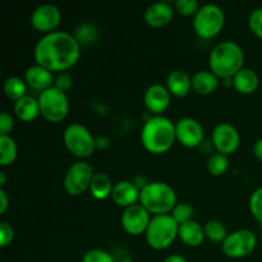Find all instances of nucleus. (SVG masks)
I'll list each match as a JSON object with an SVG mask.
<instances>
[{
  "instance_id": "f257e3e1",
  "label": "nucleus",
  "mask_w": 262,
  "mask_h": 262,
  "mask_svg": "<svg viewBox=\"0 0 262 262\" xmlns=\"http://www.w3.org/2000/svg\"><path fill=\"white\" fill-rule=\"evenodd\" d=\"M79 56L81 45L74 36L64 31H54L41 37L33 51L36 64L50 72L68 71Z\"/></svg>"
},
{
  "instance_id": "f03ea898",
  "label": "nucleus",
  "mask_w": 262,
  "mask_h": 262,
  "mask_svg": "<svg viewBox=\"0 0 262 262\" xmlns=\"http://www.w3.org/2000/svg\"><path fill=\"white\" fill-rule=\"evenodd\" d=\"M177 141L176 124L164 115H154L143 124L141 142L146 151L151 154H165Z\"/></svg>"
},
{
  "instance_id": "7ed1b4c3",
  "label": "nucleus",
  "mask_w": 262,
  "mask_h": 262,
  "mask_svg": "<svg viewBox=\"0 0 262 262\" xmlns=\"http://www.w3.org/2000/svg\"><path fill=\"white\" fill-rule=\"evenodd\" d=\"M245 54L234 41H223L215 45L209 56L210 71L223 79H230L243 69Z\"/></svg>"
},
{
  "instance_id": "20e7f679",
  "label": "nucleus",
  "mask_w": 262,
  "mask_h": 262,
  "mask_svg": "<svg viewBox=\"0 0 262 262\" xmlns=\"http://www.w3.org/2000/svg\"><path fill=\"white\" fill-rule=\"evenodd\" d=\"M140 204L154 215L171 214L177 206V193L171 186L164 182H148L141 189Z\"/></svg>"
},
{
  "instance_id": "39448f33",
  "label": "nucleus",
  "mask_w": 262,
  "mask_h": 262,
  "mask_svg": "<svg viewBox=\"0 0 262 262\" xmlns=\"http://www.w3.org/2000/svg\"><path fill=\"white\" fill-rule=\"evenodd\" d=\"M179 233V224L170 214L155 215L146 230V241L148 246L156 251H163L170 247Z\"/></svg>"
},
{
  "instance_id": "423d86ee",
  "label": "nucleus",
  "mask_w": 262,
  "mask_h": 262,
  "mask_svg": "<svg viewBox=\"0 0 262 262\" xmlns=\"http://www.w3.org/2000/svg\"><path fill=\"white\" fill-rule=\"evenodd\" d=\"M225 23V14L219 5L205 4L193 18V30L204 40L214 38L220 33Z\"/></svg>"
},
{
  "instance_id": "0eeeda50",
  "label": "nucleus",
  "mask_w": 262,
  "mask_h": 262,
  "mask_svg": "<svg viewBox=\"0 0 262 262\" xmlns=\"http://www.w3.org/2000/svg\"><path fill=\"white\" fill-rule=\"evenodd\" d=\"M40 113L48 122L59 123L66 119L69 112V100L67 92L53 86L41 92L38 96Z\"/></svg>"
},
{
  "instance_id": "6e6552de",
  "label": "nucleus",
  "mask_w": 262,
  "mask_h": 262,
  "mask_svg": "<svg viewBox=\"0 0 262 262\" xmlns=\"http://www.w3.org/2000/svg\"><path fill=\"white\" fill-rule=\"evenodd\" d=\"M63 140L69 152L79 159L91 156L96 148V140L92 133L79 123H72L66 128Z\"/></svg>"
},
{
  "instance_id": "1a4fd4ad",
  "label": "nucleus",
  "mask_w": 262,
  "mask_h": 262,
  "mask_svg": "<svg viewBox=\"0 0 262 262\" xmlns=\"http://www.w3.org/2000/svg\"><path fill=\"white\" fill-rule=\"evenodd\" d=\"M257 246L255 233L248 229H239L228 234L222 243V250L230 258H242L251 255Z\"/></svg>"
},
{
  "instance_id": "9d476101",
  "label": "nucleus",
  "mask_w": 262,
  "mask_h": 262,
  "mask_svg": "<svg viewBox=\"0 0 262 262\" xmlns=\"http://www.w3.org/2000/svg\"><path fill=\"white\" fill-rule=\"evenodd\" d=\"M94 176V169L90 164L84 161H77L72 164L64 177V188L67 193L71 196H79L86 192L87 189H90Z\"/></svg>"
},
{
  "instance_id": "9b49d317",
  "label": "nucleus",
  "mask_w": 262,
  "mask_h": 262,
  "mask_svg": "<svg viewBox=\"0 0 262 262\" xmlns=\"http://www.w3.org/2000/svg\"><path fill=\"white\" fill-rule=\"evenodd\" d=\"M211 142L216 152L228 156L238 150L241 143L239 132L229 123H219L212 129Z\"/></svg>"
},
{
  "instance_id": "f8f14e48",
  "label": "nucleus",
  "mask_w": 262,
  "mask_h": 262,
  "mask_svg": "<svg viewBox=\"0 0 262 262\" xmlns=\"http://www.w3.org/2000/svg\"><path fill=\"white\" fill-rule=\"evenodd\" d=\"M177 141L188 148L200 147L204 142L205 133L202 125L193 118H181L176 123Z\"/></svg>"
},
{
  "instance_id": "ddd939ff",
  "label": "nucleus",
  "mask_w": 262,
  "mask_h": 262,
  "mask_svg": "<svg viewBox=\"0 0 262 262\" xmlns=\"http://www.w3.org/2000/svg\"><path fill=\"white\" fill-rule=\"evenodd\" d=\"M31 25L38 32L45 35L55 31L61 20V13L58 7L53 4H42L35 8L31 14Z\"/></svg>"
},
{
  "instance_id": "4468645a",
  "label": "nucleus",
  "mask_w": 262,
  "mask_h": 262,
  "mask_svg": "<svg viewBox=\"0 0 262 262\" xmlns=\"http://www.w3.org/2000/svg\"><path fill=\"white\" fill-rule=\"evenodd\" d=\"M150 222V212L141 204H136L124 209L120 219L123 229L130 235H140L146 233Z\"/></svg>"
},
{
  "instance_id": "2eb2a0df",
  "label": "nucleus",
  "mask_w": 262,
  "mask_h": 262,
  "mask_svg": "<svg viewBox=\"0 0 262 262\" xmlns=\"http://www.w3.org/2000/svg\"><path fill=\"white\" fill-rule=\"evenodd\" d=\"M170 92L164 84H151L145 92L143 102L148 112L154 115H161V113L165 112L170 105Z\"/></svg>"
},
{
  "instance_id": "dca6fc26",
  "label": "nucleus",
  "mask_w": 262,
  "mask_h": 262,
  "mask_svg": "<svg viewBox=\"0 0 262 262\" xmlns=\"http://www.w3.org/2000/svg\"><path fill=\"white\" fill-rule=\"evenodd\" d=\"M140 196L141 189L138 188V186H136L135 182L120 181L114 184L110 197L115 205L127 209V207H130L140 202Z\"/></svg>"
},
{
  "instance_id": "f3484780",
  "label": "nucleus",
  "mask_w": 262,
  "mask_h": 262,
  "mask_svg": "<svg viewBox=\"0 0 262 262\" xmlns=\"http://www.w3.org/2000/svg\"><path fill=\"white\" fill-rule=\"evenodd\" d=\"M145 20L154 28H160L169 25L174 17V8L166 2H158L151 4L145 12Z\"/></svg>"
},
{
  "instance_id": "a211bd4d",
  "label": "nucleus",
  "mask_w": 262,
  "mask_h": 262,
  "mask_svg": "<svg viewBox=\"0 0 262 262\" xmlns=\"http://www.w3.org/2000/svg\"><path fill=\"white\" fill-rule=\"evenodd\" d=\"M25 82L31 89L43 92L45 90L54 86L53 72L36 64V66L27 68L25 73Z\"/></svg>"
},
{
  "instance_id": "6ab92c4d",
  "label": "nucleus",
  "mask_w": 262,
  "mask_h": 262,
  "mask_svg": "<svg viewBox=\"0 0 262 262\" xmlns=\"http://www.w3.org/2000/svg\"><path fill=\"white\" fill-rule=\"evenodd\" d=\"M166 89L176 97H184L192 90V78L182 69L170 72L166 78Z\"/></svg>"
},
{
  "instance_id": "aec40b11",
  "label": "nucleus",
  "mask_w": 262,
  "mask_h": 262,
  "mask_svg": "<svg viewBox=\"0 0 262 262\" xmlns=\"http://www.w3.org/2000/svg\"><path fill=\"white\" fill-rule=\"evenodd\" d=\"M178 237L188 247H199L204 243L206 235L204 227L200 223L191 220L186 224L179 225Z\"/></svg>"
},
{
  "instance_id": "412c9836",
  "label": "nucleus",
  "mask_w": 262,
  "mask_h": 262,
  "mask_svg": "<svg viewBox=\"0 0 262 262\" xmlns=\"http://www.w3.org/2000/svg\"><path fill=\"white\" fill-rule=\"evenodd\" d=\"M258 76L250 68H243L232 78V86L242 95H251L257 90Z\"/></svg>"
},
{
  "instance_id": "4be33fe9",
  "label": "nucleus",
  "mask_w": 262,
  "mask_h": 262,
  "mask_svg": "<svg viewBox=\"0 0 262 262\" xmlns=\"http://www.w3.org/2000/svg\"><path fill=\"white\" fill-rule=\"evenodd\" d=\"M219 87V78L211 71H200L192 77V90L199 95H211Z\"/></svg>"
},
{
  "instance_id": "5701e85b",
  "label": "nucleus",
  "mask_w": 262,
  "mask_h": 262,
  "mask_svg": "<svg viewBox=\"0 0 262 262\" xmlns=\"http://www.w3.org/2000/svg\"><path fill=\"white\" fill-rule=\"evenodd\" d=\"M14 113L22 122H32L41 114L38 100L35 97L25 96L14 104Z\"/></svg>"
},
{
  "instance_id": "b1692460",
  "label": "nucleus",
  "mask_w": 262,
  "mask_h": 262,
  "mask_svg": "<svg viewBox=\"0 0 262 262\" xmlns=\"http://www.w3.org/2000/svg\"><path fill=\"white\" fill-rule=\"evenodd\" d=\"M113 187L114 184L112 183V179L107 174L96 173L90 184V191L96 200H106L107 197L112 196Z\"/></svg>"
},
{
  "instance_id": "393cba45",
  "label": "nucleus",
  "mask_w": 262,
  "mask_h": 262,
  "mask_svg": "<svg viewBox=\"0 0 262 262\" xmlns=\"http://www.w3.org/2000/svg\"><path fill=\"white\" fill-rule=\"evenodd\" d=\"M26 92H27V83L23 79H20L19 77L13 76L5 79L4 94L9 100H13V101L17 102L18 100L27 96Z\"/></svg>"
},
{
  "instance_id": "a878e982",
  "label": "nucleus",
  "mask_w": 262,
  "mask_h": 262,
  "mask_svg": "<svg viewBox=\"0 0 262 262\" xmlns=\"http://www.w3.org/2000/svg\"><path fill=\"white\" fill-rule=\"evenodd\" d=\"M17 143L10 136H0V165L8 166L17 159Z\"/></svg>"
},
{
  "instance_id": "bb28decb",
  "label": "nucleus",
  "mask_w": 262,
  "mask_h": 262,
  "mask_svg": "<svg viewBox=\"0 0 262 262\" xmlns=\"http://www.w3.org/2000/svg\"><path fill=\"white\" fill-rule=\"evenodd\" d=\"M204 229L205 235H206L207 239H210L211 242L223 243L225 241V238L228 237L227 228H225V225L223 224L222 222H219V220H209V222L205 224Z\"/></svg>"
},
{
  "instance_id": "cd10ccee",
  "label": "nucleus",
  "mask_w": 262,
  "mask_h": 262,
  "mask_svg": "<svg viewBox=\"0 0 262 262\" xmlns=\"http://www.w3.org/2000/svg\"><path fill=\"white\" fill-rule=\"evenodd\" d=\"M228 168H229V159L223 154H212L207 160V170L214 177H220L225 174Z\"/></svg>"
},
{
  "instance_id": "c85d7f7f",
  "label": "nucleus",
  "mask_w": 262,
  "mask_h": 262,
  "mask_svg": "<svg viewBox=\"0 0 262 262\" xmlns=\"http://www.w3.org/2000/svg\"><path fill=\"white\" fill-rule=\"evenodd\" d=\"M193 214L194 209L192 207V205L187 204V202H181V204H177V206L174 207L170 215L179 225H182L191 222L192 217H193Z\"/></svg>"
},
{
  "instance_id": "c756f323",
  "label": "nucleus",
  "mask_w": 262,
  "mask_h": 262,
  "mask_svg": "<svg viewBox=\"0 0 262 262\" xmlns=\"http://www.w3.org/2000/svg\"><path fill=\"white\" fill-rule=\"evenodd\" d=\"M76 40L78 41L79 45H90V43L95 42L97 38V30L95 26L92 25H82L77 30Z\"/></svg>"
},
{
  "instance_id": "7c9ffc66",
  "label": "nucleus",
  "mask_w": 262,
  "mask_h": 262,
  "mask_svg": "<svg viewBox=\"0 0 262 262\" xmlns=\"http://www.w3.org/2000/svg\"><path fill=\"white\" fill-rule=\"evenodd\" d=\"M174 8L179 14L184 15V17H191V15L194 17L201 7L196 0H177L174 3Z\"/></svg>"
},
{
  "instance_id": "2f4dec72",
  "label": "nucleus",
  "mask_w": 262,
  "mask_h": 262,
  "mask_svg": "<svg viewBox=\"0 0 262 262\" xmlns=\"http://www.w3.org/2000/svg\"><path fill=\"white\" fill-rule=\"evenodd\" d=\"M250 211L252 216L262 224V187L256 189L250 197Z\"/></svg>"
},
{
  "instance_id": "473e14b6",
  "label": "nucleus",
  "mask_w": 262,
  "mask_h": 262,
  "mask_svg": "<svg viewBox=\"0 0 262 262\" xmlns=\"http://www.w3.org/2000/svg\"><path fill=\"white\" fill-rule=\"evenodd\" d=\"M82 262H115L114 257L109 252L99 248L87 251L82 257Z\"/></svg>"
},
{
  "instance_id": "72a5a7b5",
  "label": "nucleus",
  "mask_w": 262,
  "mask_h": 262,
  "mask_svg": "<svg viewBox=\"0 0 262 262\" xmlns=\"http://www.w3.org/2000/svg\"><path fill=\"white\" fill-rule=\"evenodd\" d=\"M248 26L253 35L262 38V8H257L251 13L248 18Z\"/></svg>"
},
{
  "instance_id": "f704fd0d",
  "label": "nucleus",
  "mask_w": 262,
  "mask_h": 262,
  "mask_svg": "<svg viewBox=\"0 0 262 262\" xmlns=\"http://www.w3.org/2000/svg\"><path fill=\"white\" fill-rule=\"evenodd\" d=\"M13 238H14V230H13L12 225L5 222L0 223V247L4 248L9 246Z\"/></svg>"
},
{
  "instance_id": "c9c22d12",
  "label": "nucleus",
  "mask_w": 262,
  "mask_h": 262,
  "mask_svg": "<svg viewBox=\"0 0 262 262\" xmlns=\"http://www.w3.org/2000/svg\"><path fill=\"white\" fill-rule=\"evenodd\" d=\"M14 127V120L10 114L7 112H3L0 114V136H9V133Z\"/></svg>"
},
{
  "instance_id": "e433bc0d",
  "label": "nucleus",
  "mask_w": 262,
  "mask_h": 262,
  "mask_svg": "<svg viewBox=\"0 0 262 262\" xmlns=\"http://www.w3.org/2000/svg\"><path fill=\"white\" fill-rule=\"evenodd\" d=\"M55 87H58L61 91L67 92L72 87V77L68 73H61L59 74L58 78L55 79Z\"/></svg>"
},
{
  "instance_id": "4c0bfd02",
  "label": "nucleus",
  "mask_w": 262,
  "mask_h": 262,
  "mask_svg": "<svg viewBox=\"0 0 262 262\" xmlns=\"http://www.w3.org/2000/svg\"><path fill=\"white\" fill-rule=\"evenodd\" d=\"M8 206H9V201H8L7 192L4 191V188H0V214H4Z\"/></svg>"
},
{
  "instance_id": "58836bf2",
  "label": "nucleus",
  "mask_w": 262,
  "mask_h": 262,
  "mask_svg": "<svg viewBox=\"0 0 262 262\" xmlns=\"http://www.w3.org/2000/svg\"><path fill=\"white\" fill-rule=\"evenodd\" d=\"M253 154H255L257 160L262 161V138H260V140L255 143V146H253Z\"/></svg>"
},
{
  "instance_id": "ea45409f",
  "label": "nucleus",
  "mask_w": 262,
  "mask_h": 262,
  "mask_svg": "<svg viewBox=\"0 0 262 262\" xmlns=\"http://www.w3.org/2000/svg\"><path fill=\"white\" fill-rule=\"evenodd\" d=\"M163 262H187V260L183 257V256L177 255V253H176V255L168 256V257H166Z\"/></svg>"
},
{
  "instance_id": "a19ab883",
  "label": "nucleus",
  "mask_w": 262,
  "mask_h": 262,
  "mask_svg": "<svg viewBox=\"0 0 262 262\" xmlns=\"http://www.w3.org/2000/svg\"><path fill=\"white\" fill-rule=\"evenodd\" d=\"M5 179H7L5 178V173L4 171H2V173H0V187H2V188L4 187V184H5Z\"/></svg>"
},
{
  "instance_id": "79ce46f5",
  "label": "nucleus",
  "mask_w": 262,
  "mask_h": 262,
  "mask_svg": "<svg viewBox=\"0 0 262 262\" xmlns=\"http://www.w3.org/2000/svg\"><path fill=\"white\" fill-rule=\"evenodd\" d=\"M261 239H262V235H261Z\"/></svg>"
}]
</instances>
